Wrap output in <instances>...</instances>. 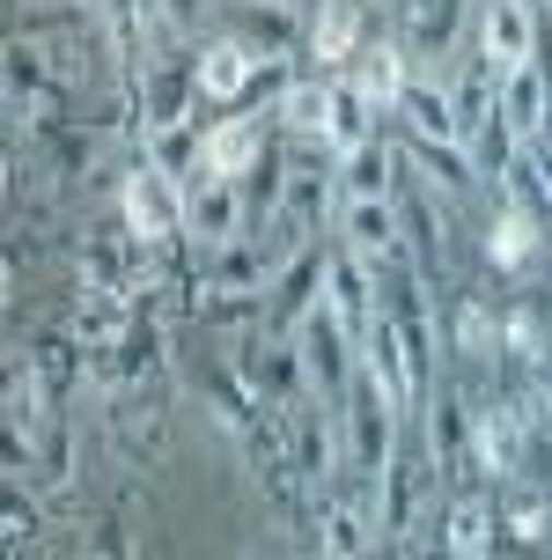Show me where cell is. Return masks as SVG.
<instances>
[{
  "instance_id": "4fadbf2b",
  "label": "cell",
  "mask_w": 552,
  "mask_h": 560,
  "mask_svg": "<svg viewBox=\"0 0 552 560\" xmlns=\"http://www.w3.org/2000/svg\"><path fill=\"white\" fill-rule=\"evenodd\" d=\"M420 435H427V450H435V465H442V479H457V465H471V428H479V406H465V398L449 392H427V406H420Z\"/></svg>"
},
{
  "instance_id": "9a60e30c",
  "label": "cell",
  "mask_w": 552,
  "mask_h": 560,
  "mask_svg": "<svg viewBox=\"0 0 552 560\" xmlns=\"http://www.w3.org/2000/svg\"><path fill=\"white\" fill-rule=\"evenodd\" d=\"M545 118H552V82L538 67H516V74H501V126L516 148L530 140H545Z\"/></svg>"
},
{
  "instance_id": "3957f363",
  "label": "cell",
  "mask_w": 552,
  "mask_h": 560,
  "mask_svg": "<svg viewBox=\"0 0 552 560\" xmlns=\"http://www.w3.org/2000/svg\"><path fill=\"white\" fill-rule=\"evenodd\" d=\"M185 236H192L207 258L228 252L236 236H250V229H244V185H236V177H214V170H199L192 185H185Z\"/></svg>"
},
{
  "instance_id": "d6986e66",
  "label": "cell",
  "mask_w": 552,
  "mask_h": 560,
  "mask_svg": "<svg viewBox=\"0 0 552 560\" xmlns=\"http://www.w3.org/2000/svg\"><path fill=\"white\" fill-rule=\"evenodd\" d=\"M376 140V104L361 96L347 74H331V112H325V155L331 163H347L354 148H368Z\"/></svg>"
},
{
  "instance_id": "7a4b0ae2",
  "label": "cell",
  "mask_w": 552,
  "mask_h": 560,
  "mask_svg": "<svg viewBox=\"0 0 552 560\" xmlns=\"http://www.w3.org/2000/svg\"><path fill=\"white\" fill-rule=\"evenodd\" d=\"M427 502H449V479H442L435 450H427V435H413L406 428V443H398V457H390L384 472V502H376V524H384L390 538H413L420 516H427Z\"/></svg>"
},
{
  "instance_id": "7c38bea8",
  "label": "cell",
  "mask_w": 552,
  "mask_h": 560,
  "mask_svg": "<svg viewBox=\"0 0 552 560\" xmlns=\"http://www.w3.org/2000/svg\"><path fill=\"white\" fill-rule=\"evenodd\" d=\"M266 59L250 52L244 37H214V45H199V59H192V82H199V96L207 104H221V112H236L250 96V74H258Z\"/></svg>"
},
{
  "instance_id": "cb8c5ba5",
  "label": "cell",
  "mask_w": 552,
  "mask_h": 560,
  "mask_svg": "<svg viewBox=\"0 0 552 560\" xmlns=\"http://www.w3.org/2000/svg\"><path fill=\"white\" fill-rule=\"evenodd\" d=\"M530 163H538V185H545V207H552V133L530 140Z\"/></svg>"
},
{
  "instance_id": "603a6c76",
  "label": "cell",
  "mask_w": 552,
  "mask_h": 560,
  "mask_svg": "<svg viewBox=\"0 0 552 560\" xmlns=\"http://www.w3.org/2000/svg\"><path fill=\"white\" fill-rule=\"evenodd\" d=\"M148 23H155V37H192V30H207V0H148Z\"/></svg>"
},
{
  "instance_id": "52a82bcc",
  "label": "cell",
  "mask_w": 552,
  "mask_h": 560,
  "mask_svg": "<svg viewBox=\"0 0 552 560\" xmlns=\"http://www.w3.org/2000/svg\"><path fill=\"white\" fill-rule=\"evenodd\" d=\"M118 199H126V236L133 244H163L169 229H185V185H169L155 163H140Z\"/></svg>"
},
{
  "instance_id": "44dd1931",
  "label": "cell",
  "mask_w": 552,
  "mask_h": 560,
  "mask_svg": "<svg viewBox=\"0 0 552 560\" xmlns=\"http://www.w3.org/2000/svg\"><path fill=\"white\" fill-rule=\"evenodd\" d=\"M250 163H258V118L221 112V126L207 133V170H214V177H244Z\"/></svg>"
},
{
  "instance_id": "277c9868",
  "label": "cell",
  "mask_w": 552,
  "mask_h": 560,
  "mask_svg": "<svg viewBox=\"0 0 552 560\" xmlns=\"http://www.w3.org/2000/svg\"><path fill=\"white\" fill-rule=\"evenodd\" d=\"M390 8H398V45L413 52V67L442 74L465 37V0H390Z\"/></svg>"
},
{
  "instance_id": "8fae6325",
  "label": "cell",
  "mask_w": 552,
  "mask_h": 560,
  "mask_svg": "<svg viewBox=\"0 0 552 560\" xmlns=\"http://www.w3.org/2000/svg\"><path fill=\"white\" fill-rule=\"evenodd\" d=\"M494 538H501L494 494H479V487H449V502H442V553H449V560H494Z\"/></svg>"
},
{
  "instance_id": "ffe728a7",
  "label": "cell",
  "mask_w": 552,
  "mask_h": 560,
  "mask_svg": "<svg viewBox=\"0 0 552 560\" xmlns=\"http://www.w3.org/2000/svg\"><path fill=\"white\" fill-rule=\"evenodd\" d=\"M325 112H331V82H287L280 89V133H295L303 148H325Z\"/></svg>"
},
{
  "instance_id": "d4e9b609",
  "label": "cell",
  "mask_w": 552,
  "mask_h": 560,
  "mask_svg": "<svg viewBox=\"0 0 552 560\" xmlns=\"http://www.w3.org/2000/svg\"><path fill=\"white\" fill-rule=\"evenodd\" d=\"M74 8H89V15H110V8H118V0H74Z\"/></svg>"
},
{
  "instance_id": "7402d4cb",
  "label": "cell",
  "mask_w": 552,
  "mask_h": 560,
  "mask_svg": "<svg viewBox=\"0 0 552 560\" xmlns=\"http://www.w3.org/2000/svg\"><path fill=\"white\" fill-rule=\"evenodd\" d=\"M538 214H524V207H501V222H494V266H508V273H516V266H530V258H538Z\"/></svg>"
},
{
  "instance_id": "2e32d148",
  "label": "cell",
  "mask_w": 552,
  "mask_h": 560,
  "mask_svg": "<svg viewBox=\"0 0 552 560\" xmlns=\"http://www.w3.org/2000/svg\"><path fill=\"white\" fill-rule=\"evenodd\" d=\"M192 96L199 82L192 74H177V67H148V82H140V133H177V126H192Z\"/></svg>"
},
{
  "instance_id": "9c48e42d",
  "label": "cell",
  "mask_w": 552,
  "mask_h": 560,
  "mask_svg": "<svg viewBox=\"0 0 552 560\" xmlns=\"http://www.w3.org/2000/svg\"><path fill=\"white\" fill-rule=\"evenodd\" d=\"M398 118H406V140H427V148H465L449 74H427V67H420L413 82H406V96H398ZM465 155H471V148H465Z\"/></svg>"
},
{
  "instance_id": "ba28073f",
  "label": "cell",
  "mask_w": 552,
  "mask_h": 560,
  "mask_svg": "<svg viewBox=\"0 0 552 560\" xmlns=\"http://www.w3.org/2000/svg\"><path fill=\"white\" fill-rule=\"evenodd\" d=\"M376 509L361 502L347 479H331L325 494H317V538H325V560H368V546H376Z\"/></svg>"
},
{
  "instance_id": "5b68a950",
  "label": "cell",
  "mask_w": 552,
  "mask_h": 560,
  "mask_svg": "<svg viewBox=\"0 0 552 560\" xmlns=\"http://www.w3.org/2000/svg\"><path fill=\"white\" fill-rule=\"evenodd\" d=\"M339 252H354L361 266H390L406 258V214H398V192L390 199H339Z\"/></svg>"
},
{
  "instance_id": "30bf717a",
  "label": "cell",
  "mask_w": 552,
  "mask_h": 560,
  "mask_svg": "<svg viewBox=\"0 0 552 560\" xmlns=\"http://www.w3.org/2000/svg\"><path fill=\"white\" fill-rule=\"evenodd\" d=\"M280 273H287V258H280L273 236H236L228 252L207 258V288L214 295H266Z\"/></svg>"
},
{
  "instance_id": "ac0fdd59",
  "label": "cell",
  "mask_w": 552,
  "mask_h": 560,
  "mask_svg": "<svg viewBox=\"0 0 552 560\" xmlns=\"http://www.w3.org/2000/svg\"><path fill=\"white\" fill-rule=\"evenodd\" d=\"M361 45H368V37H361V0H317V8H309V52L325 59V67L347 74L361 59Z\"/></svg>"
},
{
  "instance_id": "8992f818",
  "label": "cell",
  "mask_w": 552,
  "mask_h": 560,
  "mask_svg": "<svg viewBox=\"0 0 552 560\" xmlns=\"http://www.w3.org/2000/svg\"><path fill=\"white\" fill-rule=\"evenodd\" d=\"M471 52L486 59L494 74L538 67V0H486V8H479V45H471Z\"/></svg>"
},
{
  "instance_id": "6da1fadb",
  "label": "cell",
  "mask_w": 552,
  "mask_h": 560,
  "mask_svg": "<svg viewBox=\"0 0 552 560\" xmlns=\"http://www.w3.org/2000/svg\"><path fill=\"white\" fill-rule=\"evenodd\" d=\"M339 222V163L331 155H295L280 163V185H273V236L287 266H303V252L317 244V229Z\"/></svg>"
},
{
  "instance_id": "5bb4252c",
  "label": "cell",
  "mask_w": 552,
  "mask_h": 560,
  "mask_svg": "<svg viewBox=\"0 0 552 560\" xmlns=\"http://www.w3.org/2000/svg\"><path fill=\"white\" fill-rule=\"evenodd\" d=\"M413 74H420V67H413V52H406L398 37H368V45H361V59L347 67V82H354L376 112H384V104H398Z\"/></svg>"
},
{
  "instance_id": "e0dca14e",
  "label": "cell",
  "mask_w": 552,
  "mask_h": 560,
  "mask_svg": "<svg viewBox=\"0 0 552 560\" xmlns=\"http://www.w3.org/2000/svg\"><path fill=\"white\" fill-rule=\"evenodd\" d=\"M45 104H52V74H45L37 45H30V37H15V45H8V126H15V133H30V126L45 118Z\"/></svg>"
}]
</instances>
